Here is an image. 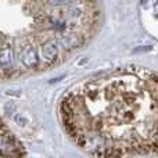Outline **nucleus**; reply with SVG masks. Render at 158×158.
Instances as JSON below:
<instances>
[{
  "label": "nucleus",
  "mask_w": 158,
  "mask_h": 158,
  "mask_svg": "<svg viewBox=\"0 0 158 158\" xmlns=\"http://www.w3.org/2000/svg\"><path fill=\"white\" fill-rule=\"evenodd\" d=\"M19 60L24 64L27 68L32 69L36 68L39 65V56H38V50L33 46H25L24 49L19 53Z\"/></svg>",
  "instance_id": "obj_2"
},
{
  "label": "nucleus",
  "mask_w": 158,
  "mask_h": 158,
  "mask_svg": "<svg viewBox=\"0 0 158 158\" xmlns=\"http://www.w3.org/2000/svg\"><path fill=\"white\" fill-rule=\"evenodd\" d=\"M58 47H64V49H75L79 44L82 43V40L79 39V36L77 35H64V36H58L56 39Z\"/></svg>",
  "instance_id": "obj_5"
},
{
  "label": "nucleus",
  "mask_w": 158,
  "mask_h": 158,
  "mask_svg": "<svg viewBox=\"0 0 158 158\" xmlns=\"http://www.w3.org/2000/svg\"><path fill=\"white\" fill-rule=\"evenodd\" d=\"M148 50H151V47H144V49H136L133 53H142V52H148Z\"/></svg>",
  "instance_id": "obj_7"
},
{
  "label": "nucleus",
  "mask_w": 158,
  "mask_h": 158,
  "mask_svg": "<svg viewBox=\"0 0 158 158\" xmlns=\"http://www.w3.org/2000/svg\"><path fill=\"white\" fill-rule=\"evenodd\" d=\"M13 49L10 46L0 47V69L4 74H10L13 71Z\"/></svg>",
  "instance_id": "obj_3"
},
{
  "label": "nucleus",
  "mask_w": 158,
  "mask_h": 158,
  "mask_svg": "<svg viewBox=\"0 0 158 158\" xmlns=\"http://www.w3.org/2000/svg\"><path fill=\"white\" fill-rule=\"evenodd\" d=\"M61 119L90 156L158 154V75L132 67L82 82L64 97Z\"/></svg>",
  "instance_id": "obj_1"
},
{
  "label": "nucleus",
  "mask_w": 158,
  "mask_h": 158,
  "mask_svg": "<svg viewBox=\"0 0 158 158\" xmlns=\"http://www.w3.org/2000/svg\"><path fill=\"white\" fill-rule=\"evenodd\" d=\"M77 0H47L50 6L53 7H58V6H69V4H74Z\"/></svg>",
  "instance_id": "obj_6"
},
{
  "label": "nucleus",
  "mask_w": 158,
  "mask_h": 158,
  "mask_svg": "<svg viewBox=\"0 0 158 158\" xmlns=\"http://www.w3.org/2000/svg\"><path fill=\"white\" fill-rule=\"evenodd\" d=\"M58 56V44L54 40H46L44 43H42V57L46 63H53Z\"/></svg>",
  "instance_id": "obj_4"
},
{
  "label": "nucleus",
  "mask_w": 158,
  "mask_h": 158,
  "mask_svg": "<svg viewBox=\"0 0 158 158\" xmlns=\"http://www.w3.org/2000/svg\"><path fill=\"white\" fill-rule=\"evenodd\" d=\"M147 2H148V0H140V3H142V4H146Z\"/></svg>",
  "instance_id": "obj_8"
}]
</instances>
